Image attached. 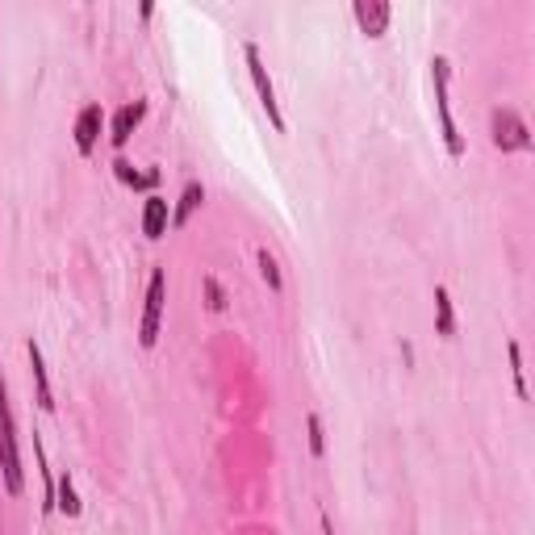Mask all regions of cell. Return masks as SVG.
Segmentation results:
<instances>
[{
  "label": "cell",
  "mask_w": 535,
  "mask_h": 535,
  "mask_svg": "<svg viewBox=\"0 0 535 535\" xmlns=\"http://www.w3.org/2000/svg\"><path fill=\"white\" fill-rule=\"evenodd\" d=\"M163 302H168V272L155 268V272H151V285H146L143 322H138V343H143V347H155L159 322H163Z\"/></svg>",
  "instance_id": "cell-2"
},
{
  "label": "cell",
  "mask_w": 535,
  "mask_h": 535,
  "mask_svg": "<svg viewBox=\"0 0 535 535\" xmlns=\"http://www.w3.org/2000/svg\"><path fill=\"white\" fill-rule=\"evenodd\" d=\"M506 352H511V373H514V390H519V398H531V393H527V381H523V352H519V343L511 339V347H506Z\"/></svg>",
  "instance_id": "cell-15"
},
{
  "label": "cell",
  "mask_w": 535,
  "mask_h": 535,
  "mask_svg": "<svg viewBox=\"0 0 535 535\" xmlns=\"http://www.w3.org/2000/svg\"><path fill=\"white\" fill-rule=\"evenodd\" d=\"M305 431H310V452H314V456H322V452H327V435H322V418H318V414H310V418H305Z\"/></svg>",
  "instance_id": "cell-16"
},
{
  "label": "cell",
  "mask_w": 535,
  "mask_h": 535,
  "mask_svg": "<svg viewBox=\"0 0 535 535\" xmlns=\"http://www.w3.org/2000/svg\"><path fill=\"white\" fill-rule=\"evenodd\" d=\"M494 146H502V151H523V146H531L527 122L514 110H494Z\"/></svg>",
  "instance_id": "cell-5"
},
{
  "label": "cell",
  "mask_w": 535,
  "mask_h": 535,
  "mask_svg": "<svg viewBox=\"0 0 535 535\" xmlns=\"http://www.w3.org/2000/svg\"><path fill=\"white\" fill-rule=\"evenodd\" d=\"M206 297H209V310H226V293L214 276H206Z\"/></svg>",
  "instance_id": "cell-18"
},
{
  "label": "cell",
  "mask_w": 535,
  "mask_h": 535,
  "mask_svg": "<svg viewBox=\"0 0 535 535\" xmlns=\"http://www.w3.org/2000/svg\"><path fill=\"white\" fill-rule=\"evenodd\" d=\"M143 234H146V239H163V234H168V201H163V197H146Z\"/></svg>",
  "instance_id": "cell-9"
},
{
  "label": "cell",
  "mask_w": 535,
  "mask_h": 535,
  "mask_svg": "<svg viewBox=\"0 0 535 535\" xmlns=\"http://www.w3.org/2000/svg\"><path fill=\"white\" fill-rule=\"evenodd\" d=\"M143 113H146L143 101H134V105H122V110L113 113V130H110L113 146H126V143H130V134H134V126L143 122Z\"/></svg>",
  "instance_id": "cell-8"
},
{
  "label": "cell",
  "mask_w": 535,
  "mask_h": 535,
  "mask_svg": "<svg viewBox=\"0 0 535 535\" xmlns=\"http://www.w3.org/2000/svg\"><path fill=\"white\" fill-rule=\"evenodd\" d=\"M113 171H118V176H122V180L130 184V189H151V184L159 180L155 171H146V176H143V171H134L130 163H126V159H118V163H113Z\"/></svg>",
  "instance_id": "cell-14"
},
{
  "label": "cell",
  "mask_w": 535,
  "mask_h": 535,
  "mask_svg": "<svg viewBox=\"0 0 535 535\" xmlns=\"http://www.w3.org/2000/svg\"><path fill=\"white\" fill-rule=\"evenodd\" d=\"M0 473H4L9 498H17L22 494V456H17V431H13V414L4 401V381H0Z\"/></svg>",
  "instance_id": "cell-1"
},
{
  "label": "cell",
  "mask_w": 535,
  "mask_h": 535,
  "mask_svg": "<svg viewBox=\"0 0 535 535\" xmlns=\"http://www.w3.org/2000/svg\"><path fill=\"white\" fill-rule=\"evenodd\" d=\"M259 272H264L268 289H276V293H280V285H285V280H280V268H276V259L268 256V251H259Z\"/></svg>",
  "instance_id": "cell-17"
},
{
  "label": "cell",
  "mask_w": 535,
  "mask_h": 535,
  "mask_svg": "<svg viewBox=\"0 0 535 535\" xmlns=\"http://www.w3.org/2000/svg\"><path fill=\"white\" fill-rule=\"evenodd\" d=\"M431 75H435V105H439V130H443V143H448V155L460 159L464 155V138L460 130H456V122H452V105H448V59H431Z\"/></svg>",
  "instance_id": "cell-3"
},
{
  "label": "cell",
  "mask_w": 535,
  "mask_h": 535,
  "mask_svg": "<svg viewBox=\"0 0 535 535\" xmlns=\"http://www.w3.org/2000/svg\"><path fill=\"white\" fill-rule=\"evenodd\" d=\"M243 55H247V67H251V80H256V92H259V105H264L268 122L276 126V134H285V113H280L276 88H272V80H268V67H264V59H259V47H251V42H247Z\"/></svg>",
  "instance_id": "cell-4"
},
{
  "label": "cell",
  "mask_w": 535,
  "mask_h": 535,
  "mask_svg": "<svg viewBox=\"0 0 535 535\" xmlns=\"http://www.w3.org/2000/svg\"><path fill=\"white\" fill-rule=\"evenodd\" d=\"M30 364H34V381H38V406L42 410H55V398H50V381H47V364H42V347L30 339Z\"/></svg>",
  "instance_id": "cell-10"
},
{
  "label": "cell",
  "mask_w": 535,
  "mask_h": 535,
  "mask_svg": "<svg viewBox=\"0 0 535 535\" xmlns=\"http://www.w3.org/2000/svg\"><path fill=\"white\" fill-rule=\"evenodd\" d=\"M355 22L368 38H381L390 30V4L385 0H355Z\"/></svg>",
  "instance_id": "cell-7"
},
{
  "label": "cell",
  "mask_w": 535,
  "mask_h": 535,
  "mask_svg": "<svg viewBox=\"0 0 535 535\" xmlns=\"http://www.w3.org/2000/svg\"><path fill=\"white\" fill-rule=\"evenodd\" d=\"M201 201H206V189H201V184H189V189H184V197H180V206H176V214H171V226H176V231H184V226H189V218H193V209L201 206Z\"/></svg>",
  "instance_id": "cell-11"
},
{
  "label": "cell",
  "mask_w": 535,
  "mask_h": 535,
  "mask_svg": "<svg viewBox=\"0 0 535 535\" xmlns=\"http://www.w3.org/2000/svg\"><path fill=\"white\" fill-rule=\"evenodd\" d=\"M55 506H59L67 519H75V514L84 511L80 506V498H75V486H72V477H59V498H55Z\"/></svg>",
  "instance_id": "cell-13"
},
{
  "label": "cell",
  "mask_w": 535,
  "mask_h": 535,
  "mask_svg": "<svg viewBox=\"0 0 535 535\" xmlns=\"http://www.w3.org/2000/svg\"><path fill=\"white\" fill-rule=\"evenodd\" d=\"M101 126H105L101 105H84L80 118H75V151H80V155H92V146H97V138H101Z\"/></svg>",
  "instance_id": "cell-6"
},
{
  "label": "cell",
  "mask_w": 535,
  "mask_h": 535,
  "mask_svg": "<svg viewBox=\"0 0 535 535\" xmlns=\"http://www.w3.org/2000/svg\"><path fill=\"white\" fill-rule=\"evenodd\" d=\"M435 318H439V335L452 339V335H456V314H452V297H448L443 285L435 289Z\"/></svg>",
  "instance_id": "cell-12"
}]
</instances>
